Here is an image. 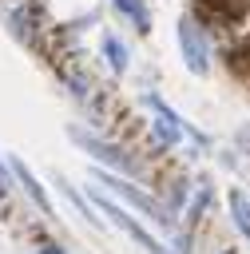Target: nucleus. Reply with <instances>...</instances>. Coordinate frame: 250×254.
Returning a JSON list of instances; mask_svg holds the SVG:
<instances>
[{
    "mask_svg": "<svg viewBox=\"0 0 250 254\" xmlns=\"http://www.w3.org/2000/svg\"><path fill=\"white\" fill-rule=\"evenodd\" d=\"M222 254H234V250H222Z\"/></svg>",
    "mask_w": 250,
    "mask_h": 254,
    "instance_id": "obj_12",
    "label": "nucleus"
},
{
    "mask_svg": "<svg viewBox=\"0 0 250 254\" xmlns=\"http://www.w3.org/2000/svg\"><path fill=\"white\" fill-rule=\"evenodd\" d=\"M115 8L139 28V32H151V12H147V4L143 0H115Z\"/></svg>",
    "mask_w": 250,
    "mask_h": 254,
    "instance_id": "obj_7",
    "label": "nucleus"
},
{
    "mask_svg": "<svg viewBox=\"0 0 250 254\" xmlns=\"http://www.w3.org/2000/svg\"><path fill=\"white\" fill-rule=\"evenodd\" d=\"M167 194H171V202H167V206H171V210H179V206H183V198H187V183H183V179H171Z\"/></svg>",
    "mask_w": 250,
    "mask_h": 254,
    "instance_id": "obj_10",
    "label": "nucleus"
},
{
    "mask_svg": "<svg viewBox=\"0 0 250 254\" xmlns=\"http://www.w3.org/2000/svg\"><path fill=\"white\" fill-rule=\"evenodd\" d=\"M103 56H107L111 71H127V48H123V40H115V36H103Z\"/></svg>",
    "mask_w": 250,
    "mask_h": 254,
    "instance_id": "obj_8",
    "label": "nucleus"
},
{
    "mask_svg": "<svg viewBox=\"0 0 250 254\" xmlns=\"http://www.w3.org/2000/svg\"><path fill=\"white\" fill-rule=\"evenodd\" d=\"M230 218H234V226L242 230V238L250 242V198H246L242 190H230Z\"/></svg>",
    "mask_w": 250,
    "mask_h": 254,
    "instance_id": "obj_6",
    "label": "nucleus"
},
{
    "mask_svg": "<svg viewBox=\"0 0 250 254\" xmlns=\"http://www.w3.org/2000/svg\"><path fill=\"white\" fill-rule=\"evenodd\" d=\"M99 183H107L119 198H127L131 206H139L147 218H155L159 226H175V214H171V206H163V202H155V198H147L143 190H135L131 183H123V179H115V175H99Z\"/></svg>",
    "mask_w": 250,
    "mask_h": 254,
    "instance_id": "obj_3",
    "label": "nucleus"
},
{
    "mask_svg": "<svg viewBox=\"0 0 250 254\" xmlns=\"http://www.w3.org/2000/svg\"><path fill=\"white\" fill-rule=\"evenodd\" d=\"M12 171H16V179L24 183V190L32 194V202H36V206H40L44 214H52V202H48V194H44V187H40V183L32 179V171H28V167H24L20 159H12Z\"/></svg>",
    "mask_w": 250,
    "mask_h": 254,
    "instance_id": "obj_5",
    "label": "nucleus"
},
{
    "mask_svg": "<svg viewBox=\"0 0 250 254\" xmlns=\"http://www.w3.org/2000/svg\"><path fill=\"white\" fill-rule=\"evenodd\" d=\"M91 198H95V202L103 206V214H111V222H115V226H119L127 238H135V242H139L147 254H167V250H163V246H159V242H155V238H151V234H147V230H143V226H139L131 214H123V210H119L111 198H103V194H91Z\"/></svg>",
    "mask_w": 250,
    "mask_h": 254,
    "instance_id": "obj_4",
    "label": "nucleus"
},
{
    "mask_svg": "<svg viewBox=\"0 0 250 254\" xmlns=\"http://www.w3.org/2000/svg\"><path fill=\"white\" fill-rule=\"evenodd\" d=\"M36 254H63V250H60V246H52V242H44V246H40Z\"/></svg>",
    "mask_w": 250,
    "mask_h": 254,
    "instance_id": "obj_11",
    "label": "nucleus"
},
{
    "mask_svg": "<svg viewBox=\"0 0 250 254\" xmlns=\"http://www.w3.org/2000/svg\"><path fill=\"white\" fill-rule=\"evenodd\" d=\"M71 139L87 151V155H95V159H103L107 167H115V171H127V175H139L143 167H139V159L135 155H127L123 147H115V143H103V139H95V135H87V131H71Z\"/></svg>",
    "mask_w": 250,
    "mask_h": 254,
    "instance_id": "obj_2",
    "label": "nucleus"
},
{
    "mask_svg": "<svg viewBox=\"0 0 250 254\" xmlns=\"http://www.w3.org/2000/svg\"><path fill=\"white\" fill-rule=\"evenodd\" d=\"M179 48H183V60L194 75H202L210 67V40H206V28L190 16L179 20Z\"/></svg>",
    "mask_w": 250,
    "mask_h": 254,
    "instance_id": "obj_1",
    "label": "nucleus"
},
{
    "mask_svg": "<svg viewBox=\"0 0 250 254\" xmlns=\"http://www.w3.org/2000/svg\"><path fill=\"white\" fill-rule=\"evenodd\" d=\"M206 206H210V187H202V190L190 198V222H198V218L206 214Z\"/></svg>",
    "mask_w": 250,
    "mask_h": 254,
    "instance_id": "obj_9",
    "label": "nucleus"
}]
</instances>
